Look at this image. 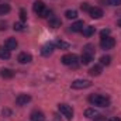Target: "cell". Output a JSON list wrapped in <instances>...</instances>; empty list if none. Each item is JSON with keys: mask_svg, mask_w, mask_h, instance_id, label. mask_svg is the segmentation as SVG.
I'll return each instance as SVG.
<instances>
[{"mask_svg": "<svg viewBox=\"0 0 121 121\" xmlns=\"http://www.w3.org/2000/svg\"><path fill=\"white\" fill-rule=\"evenodd\" d=\"M32 9H34V11H35L38 16H41V13L45 10V4H44L41 0H37V1L34 3V7H32Z\"/></svg>", "mask_w": 121, "mask_h": 121, "instance_id": "7c38bea8", "label": "cell"}, {"mask_svg": "<svg viewBox=\"0 0 121 121\" xmlns=\"http://www.w3.org/2000/svg\"><path fill=\"white\" fill-rule=\"evenodd\" d=\"M91 86L90 80H86V79H78V80H73L70 87L75 89V90H80V89H87Z\"/></svg>", "mask_w": 121, "mask_h": 121, "instance_id": "7a4b0ae2", "label": "cell"}, {"mask_svg": "<svg viewBox=\"0 0 121 121\" xmlns=\"http://www.w3.org/2000/svg\"><path fill=\"white\" fill-rule=\"evenodd\" d=\"M94 31H96V28L93 27V26H87V27H83V30L80 31L85 37H91L93 34H94Z\"/></svg>", "mask_w": 121, "mask_h": 121, "instance_id": "5bb4252c", "label": "cell"}, {"mask_svg": "<svg viewBox=\"0 0 121 121\" xmlns=\"http://www.w3.org/2000/svg\"><path fill=\"white\" fill-rule=\"evenodd\" d=\"M56 47H58V48H62V49H68V48H69V44L65 42V41L58 39V41H56Z\"/></svg>", "mask_w": 121, "mask_h": 121, "instance_id": "cb8c5ba5", "label": "cell"}, {"mask_svg": "<svg viewBox=\"0 0 121 121\" xmlns=\"http://www.w3.org/2000/svg\"><path fill=\"white\" fill-rule=\"evenodd\" d=\"M118 27H121V18L118 20Z\"/></svg>", "mask_w": 121, "mask_h": 121, "instance_id": "836d02e7", "label": "cell"}, {"mask_svg": "<svg viewBox=\"0 0 121 121\" xmlns=\"http://www.w3.org/2000/svg\"><path fill=\"white\" fill-rule=\"evenodd\" d=\"M89 13H90L91 18H101L103 17V10L100 7H91Z\"/></svg>", "mask_w": 121, "mask_h": 121, "instance_id": "30bf717a", "label": "cell"}, {"mask_svg": "<svg viewBox=\"0 0 121 121\" xmlns=\"http://www.w3.org/2000/svg\"><path fill=\"white\" fill-rule=\"evenodd\" d=\"M10 11V6L9 4H0V16H4Z\"/></svg>", "mask_w": 121, "mask_h": 121, "instance_id": "7402d4cb", "label": "cell"}, {"mask_svg": "<svg viewBox=\"0 0 121 121\" xmlns=\"http://www.w3.org/2000/svg\"><path fill=\"white\" fill-rule=\"evenodd\" d=\"M17 60H18L20 63H30L31 60H32V56H31L30 54H27V52H21V54L18 55Z\"/></svg>", "mask_w": 121, "mask_h": 121, "instance_id": "8fae6325", "label": "cell"}, {"mask_svg": "<svg viewBox=\"0 0 121 121\" xmlns=\"http://www.w3.org/2000/svg\"><path fill=\"white\" fill-rule=\"evenodd\" d=\"M94 58V54L93 52H87V51H83V54H82V56H80V62L83 63V65H89L91 60Z\"/></svg>", "mask_w": 121, "mask_h": 121, "instance_id": "8992f818", "label": "cell"}, {"mask_svg": "<svg viewBox=\"0 0 121 121\" xmlns=\"http://www.w3.org/2000/svg\"><path fill=\"white\" fill-rule=\"evenodd\" d=\"M30 101H31V96H28V94H18L17 99H16V103L18 106H26Z\"/></svg>", "mask_w": 121, "mask_h": 121, "instance_id": "ba28073f", "label": "cell"}, {"mask_svg": "<svg viewBox=\"0 0 121 121\" xmlns=\"http://www.w3.org/2000/svg\"><path fill=\"white\" fill-rule=\"evenodd\" d=\"M89 101L93 106H97V107H107L110 104V99L104 97L101 94H91L90 97H89Z\"/></svg>", "mask_w": 121, "mask_h": 121, "instance_id": "6da1fadb", "label": "cell"}, {"mask_svg": "<svg viewBox=\"0 0 121 121\" xmlns=\"http://www.w3.org/2000/svg\"><path fill=\"white\" fill-rule=\"evenodd\" d=\"M114 45H116V39L111 37H104L100 41V47L103 49H111V48H114Z\"/></svg>", "mask_w": 121, "mask_h": 121, "instance_id": "5b68a950", "label": "cell"}, {"mask_svg": "<svg viewBox=\"0 0 121 121\" xmlns=\"http://www.w3.org/2000/svg\"><path fill=\"white\" fill-rule=\"evenodd\" d=\"M83 21H76V23H73L72 24V27H70V30L73 31V32H79V31L83 30Z\"/></svg>", "mask_w": 121, "mask_h": 121, "instance_id": "e0dca14e", "label": "cell"}, {"mask_svg": "<svg viewBox=\"0 0 121 121\" xmlns=\"http://www.w3.org/2000/svg\"><path fill=\"white\" fill-rule=\"evenodd\" d=\"M58 108H59L60 114H63V117H66V120H72L73 118V110H72L70 106H68V104H59Z\"/></svg>", "mask_w": 121, "mask_h": 121, "instance_id": "277c9868", "label": "cell"}, {"mask_svg": "<svg viewBox=\"0 0 121 121\" xmlns=\"http://www.w3.org/2000/svg\"><path fill=\"white\" fill-rule=\"evenodd\" d=\"M80 9H82V10H83V11H90V6H89V3H82V4H80Z\"/></svg>", "mask_w": 121, "mask_h": 121, "instance_id": "484cf974", "label": "cell"}, {"mask_svg": "<svg viewBox=\"0 0 121 121\" xmlns=\"http://www.w3.org/2000/svg\"><path fill=\"white\" fill-rule=\"evenodd\" d=\"M62 63L66 65V66H73L76 68L78 66V56L75 54H66L62 56Z\"/></svg>", "mask_w": 121, "mask_h": 121, "instance_id": "3957f363", "label": "cell"}, {"mask_svg": "<svg viewBox=\"0 0 121 121\" xmlns=\"http://www.w3.org/2000/svg\"><path fill=\"white\" fill-rule=\"evenodd\" d=\"M0 76H1L3 79H11V78L14 76V72L10 70V69H1V70H0Z\"/></svg>", "mask_w": 121, "mask_h": 121, "instance_id": "9a60e30c", "label": "cell"}, {"mask_svg": "<svg viewBox=\"0 0 121 121\" xmlns=\"http://www.w3.org/2000/svg\"><path fill=\"white\" fill-rule=\"evenodd\" d=\"M17 45H18V42H17V39H16V38H7V39L4 41V48H7L9 51L16 49V48H17Z\"/></svg>", "mask_w": 121, "mask_h": 121, "instance_id": "9c48e42d", "label": "cell"}, {"mask_svg": "<svg viewBox=\"0 0 121 121\" xmlns=\"http://www.w3.org/2000/svg\"><path fill=\"white\" fill-rule=\"evenodd\" d=\"M89 73H90L91 76H99L101 73V66L100 65H94L90 70H89Z\"/></svg>", "mask_w": 121, "mask_h": 121, "instance_id": "ac0fdd59", "label": "cell"}, {"mask_svg": "<svg viewBox=\"0 0 121 121\" xmlns=\"http://www.w3.org/2000/svg\"><path fill=\"white\" fill-rule=\"evenodd\" d=\"M48 24H49V27H51V28H58V27H60V24H62V23H60L59 18H56V17H51Z\"/></svg>", "mask_w": 121, "mask_h": 121, "instance_id": "2e32d148", "label": "cell"}, {"mask_svg": "<svg viewBox=\"0 0 121 121\" xmlns=\"http://www.w3.org/2000/svg\"><path fill=\"white\" fill-rule=\"evenodd\" d=\"M0 58L1 59H9L10 58V51L7 48H1L0 47Z\"/></svg>", "mask_w": 121, "mask_h": 121, "instance_id": "d6986e66", "label": "cell"}, {"mask_svg": "<svg viewBox=\"0 0 121 121\" xmlns=\"http://www.w3.org/2000/svg\"><path fill=\"white\" fill-rule=\"evenodd\" d=\"M30 118H31V121H44L45 120V116L41 111H32L30 114Z\"/></svg>", "mask_w": 121, "mask_h": 121, "instance_id": "4fadbf2b", "label": "cell"}, {"mask_svg": "<svg viewBox=\"0 0 121 121\" xmlns=\"http://www.w3.org/2000/svg\"><path fill=\"white\" fill-rule=\"evenodd\" d=\"M101 38H104V37H108V34H110V30H103L101 32Z\"/></svg>", "mask_w": 121, "mask_h": 121, "instance_id": "f546056e", "label": "cell"}, {"mask_svg": "<svg viewBox=\"0 0 121 121\" xmlns=\"http://www.w3.org/2000/svg\"><path fill=\"white\" fill-rule=\"evenodd\" d=\"M108 121H121V118H118V117H111Z\"/></svg>", "mask_w": 121, "mask_h": 121, "instance_id": "4dcf8cb0", "label": "cell"}, {"mask_svg": "<svg viewBox=\"0 0 121 121\" xmlns=\"http://www.w3.org/2000/svg\"><path fill=\"white\" fill-rule=\"evenodd\" d=\"M0 30H6V23H0Z\"/></svg>", "mask_w": 121, "mask_h": 121, "instance_id": "1f68e13d", "label": "cell"}, {"mask_svg": "<svg viewBox=\"0 0 121 121\" xmlns=\"http://www.w3.org/2000/svg\"><path fill=\"white\" fill-rule=\"evenodd\" d=\"M96 116H97V111L94 108H87L85 111V117H87V118H94Z\"/></svg>", "mask_w": 121, "mask_h": 121, "instance_id": "44dd1931", "label": "cell"}, {"mask_svg": "<svg viewBox=\"0 0 121 121\" xmlns=\"http://www.w3.org/2000/svg\"><path fill=\"white\" fill-rule=\"evenodd\" d=\"M94 121H107V120H106L104 116H96L94 117Z\"/></svg>", "mask_w": 121, "mask_h": 121, "instance_id": "f1b7e54d", "label": "cell"}, {"mask_svg": "<svg viewBox=\"0 0 121 121\" xmlns=\"http://www.w3.org/2000/svg\"><path fill=\"white\" fill-rule=\"evenodd\" d=\"M65 16H66L68 20H73V18L78 17V11H76V10H68V11L65 13Z\"/></svg>", "mask_w": 121, "mask_h": 121, "instance_id": "ffe728a7", "label": "cell"}, {"mask_svg": "<svg viewBox=\"0 0 121 121\" xmlns=\"http://www.w3.org/2000/svg\"><path fill=\"white\" fill-rule=\"evenodd\" d=\"M110 62H111V56H108V55H104V56H101L100 58V63L101 65H110Z\"/></svg>", "mask_w": 121, "mask_h": 121, "instance_id": "603a6c76", "label": "cell"}, {"mask_svg": "<svg viewBox=\"0 0 121 121\" xmlns=\"http://www.w3.org/2000/svg\"><path fill=\"white\" fill-rule=\"evenodd\" d=\"M20 18H21V21H23V23L27 20V14H26V10H23V9L20 10Z\"/></svg>", "mask_w": 121, "mask_h": 121, "instance_id": "83f0119b", "label": "cell"}, {"mask_svg": "<svg viewBox=\"0 0 121 121\" xmlns=\"http://www.w3.org/2000/svg\"><path fill=\"white\" fill-rule=\"evenodd\" d=\"M54 49H55V45H54L52 42H49V44H45V45L41 48V54H42L44 56H49V55L54 52Z\"/></svg>", "mask_w": 121, "mask_h": 121, "instance_id": "52a82bcc", "label": "cell"}, {"mask_svg": "<svg viewBox=\"0 0 121 121\" xmlns=\"http://www.w3.org/2000/svg\"><path fill=\"white\" fill-rule=\"evenodd\" d=\"M3 114H10V110H3Z\"/></svg>", "mask_w": 121, "mask_h": 121, "instance_id": "d6a6232c", "label": "cell"}, {"mask_svg": "<svg viewBox=\"0 0 121 121\" xmlns=\"http://www.w3.org/2000/svg\"><path fill=\"white\" fill-rule=\"evenodd\" d=\"M110 6H121V0H107Z\"/></svg>", "mask_w": 121, "mask_h": 121, "instance_id": "4316f807", "label": "cell"}, {"mask_svg": "<svg viewBox=\"0 0 121 121\" xmlns=\"http://www.w3.org/2000/svg\"><path fill=\"white\" fill-rule=\"evenodd\" d=\"M13 28L16 31H24V23H23V21H21V23H14Z\"/></svg>", "mask_w": 121, "mask_h": 121, "instance_id": "d4e9b609", "label": "cell"}]
</instances>
